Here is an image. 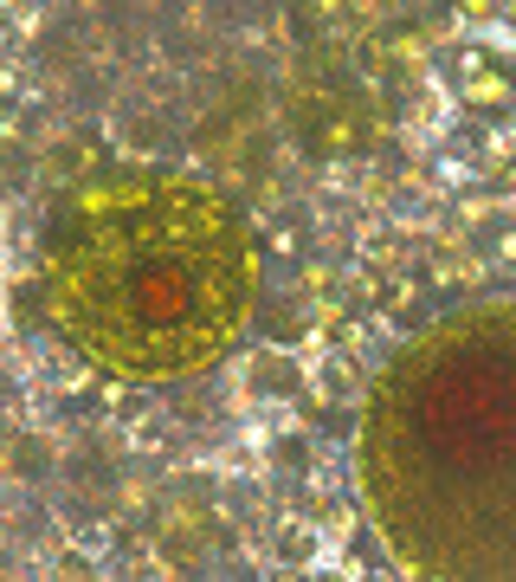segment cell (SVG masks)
Here are the masks:
<instances>
[{
    "instance_id": "cell-1",
    "label": "cell",
    "mask_w": 516,
    "mask_h": 582,
    "mask_svg": "<svg viewBox=\"0 0 516 582\" xmlns=\"http://www.w3.org/2000/svg\"><path fill=\"white\" fill-rule=\"evenodd\" d=\"M362 504L420 582H516V298L445 310L374 376Z\"/></svg>"
},
{
    "instance_id": "cell-2",
    "label": "cell",
    "mask_w": 516,
    "mask_h": 582,
    "mask_svg": "<svg viewBox=\"0 0 516 582\" xmlns=\"http://www.w3.org/2000/svg\"><path fill=\"white\" fill-rule=\"evenodd\" d=\"M45 298L104 376L187 382L239 344L258 239L220 188L175 169H104L45 233Z\"/></svg>"
},
{
    "instance_id": "cell-3",
    "label": "cell",
    "mask_w": 516,
    "mask_h": 582,
    "mask_svg": "<svg viewBox=\"0 0 516 582\" xmlns=\"http://www.w3.org/2000/svg\"><path fill=\"white\" fill-rule=\"evenodd\" d=\"M458 84H465V104H478V111H510V104H516V78L504 72L497 59H491L484 72L458 78Z\"/></svg>"
},
{
    "instance_id": "cell-4",
    "label": "cell",
    "mask_w": 516,
    "mask_h": 582,
    "mask_svg": "<svg viewBox=\"0 0 516 582\" xmlns=\"http://www.w3.org/2000/svg\"><path fill=\"white\" fill-rule=\"evenodd\" d=\"M278 550H285V563H303V557L317 550V531H310V524H285V531H278Z\"/></svg>"
},
{
    "instance_id": "cell-5",
    "label": "cell",
    "mask_w": 516,
    "mask_h": 582,
    "mask_svg": "<svg viewBox=\"0 0 516 582\" xmlns=\"http://www.w3.org/2000/svg\"><path fill=\"white\" fill-rule=\"evenodd\" d=\"M484 155H491V162H516V136L510 130H491V136H484Z\"/></svg>"
},
{
    "instance_id": "cell-6",
    "label": "cell",
    "mask_w": 516,
    "mask_h": 582,
    "mask_svg": "<svg viewBox=\"0 0 516 582\" xmlns=\"http://www.w3.org/2000/svg\"><path fill=\"white\" fill-rule=\"evenodd\" d=\"M491 259H497V266H516V227L491 233Z\"/></svg>"
},
{
    "instance_id": "cell-7",
    "label": "cell",
    "mask_w": 516,
    "mask_h": 582,
    "mask_svg": "<svg viewBox=\"0 0 516 582\" xmlns=\"http://www.w3.org/2000/svg\"><path fill=\"white\" fill-rule=\"evenodd\" d=\"M497 65H504V72H510V78H516V59H497Z\"/></svg>"
},
{
    "instance_id": "cell-8",
    "label": "cell",
    "mask_w": 516,
    "mask_h": 582,
    "mask_svg": "<svg viewBox=\"0 0 516 582\" xmlns=\"http://www.w3.org/2000/svg\"><path fill=\"white\" fill-rule=\"evenodd\" d=\"M504 13H510V20H516V0H504Z\"/></svg>"
}]
</instances>
